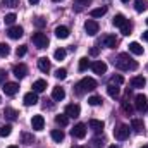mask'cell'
I'll return each instance as SVG.
<instances>
[{
	"instance_id": "obj_1",
	"label": "cell",
	"mask_w": 148,
	"mask_h": 148,
	"mask_svg": "<svg viewBox=\"0 0 148 148\" xmlns=\"http://www.w3.org/2000/svg\"><path fill=\"white\" fill-rule=\"evenodd\" d=\"M114 66L117 67V69H121V71H134V69H138V62L136 60H133L127 53H119L115 59H114Z\"/></svg>"
},
{
	"instance_id": "obj_2",
	"label": "cell",
	"mask_w": 148,
	"mask_h": 148,
	"mask_svg": "<svg viewBox=\"0 0 148 148\" xmlns=\"http://www.w3.org/2000/svg\"><path fill=\"white\" fill-rule=\"evenodd\" d=\"M97 88V81L93 77H83L77 84H76V93L83 95L84 91H93Z\"/></svg>"
},
{
	"instance_id": "obj_3",
	"label": "cell",
	"mask_w": 148,
	"mask_h": 148,
	"mask_svg": "<svg viewBox=\"0 0 148 148\" xmlns=\"http://www.w3.org/2000/svg\"><path fill=\"white\" fill-rule=\"evenodd\" d=\"M127 136H129V126H126V124H119V126L114 129V138H115V140L124 141Z\"/></svg>"
},
{
	"instance_id": "obj_4",
	"label": "cell",
	"mask_w": 148,
	"mask_h": 148,
	"mask_svg": "<svg viewBox=\"0 0 148 148\" xmlns=\"http://www.w3.org/2000/svg\"><path fill=\"white\" fill-rule=\"evenodd\" d=\"M134 107H136V110L138 112H147L148 110V98L147 95H136V98H134Z\"/></svg>"
},
{
	"instance_id": "obj_5",
	"label": "cell",
	"mask_w": 148,
	"mask_h": 148,
	"mask_svg": "<svg viewBox=\"0 0 148 148\" xmlns=\"http://www.w3.org/2000/svg\"><path fill=\"white\" fill-rule=\"evenodd\" d=\"M31 40H33V43L36 45L38 48H47V47H48V38H47L45 33H40V31H38V33L33 35Z\"/></svg>"
},
{
	"instance_id": "obj_6",
	"label": "cell",
	"mask_w": 148,
	"mask_h": 148,
	"mask_svg": "<svg viewBox=\"0 0 148 148\" xmlns=\"http://www.w3.org/2000/svg\"><path fill=\"white\" fill-rule=\"evenodd\" d=\"M84 31H86V35L95 36V35L98 33V23L93 21V19H88V21L84 23Z\"/></svg>"
},
{
	"instance_id": "obj_7",
	"label": "cell",
	"mask_w": 148,
	"mask_h": 148,
	"mask_svg": "<svg viewBox=\"0 0 148 148\" xmlns=\"http://www.w3.org/2000/svg\"><path fill=\"white\" fill-rule=\"evenodd\" d=\"M71 134H73L74 138H77V140H83V138L86 136V126H84L83 122L76 124L73 127V131H71Z\"/></svg>"
},
{
	"instance_id": "obj_8",
	"label": "cell",
	"mask_w": 148,
	"mask_h": 148,
	"mask_svg": "<svg viewBox=\"0 0 148 148\" xmlns=\"http://www.w3.org/2000/svg\"><path fill=\"white\" fill-rule=\"evenodd\" d=\"M31 127L35 129V131H41L43 127H45V119H43V115H33V119H31Z\"/></svg>"
},
{
	"instance_id": "obj_9",
	"label": "cell",
	"mask_w": 148,
	"mask_h": 148,
	"mask_svg": "<svg viewBox=\"0 0 148 148\" xmlns=\"http://www.w3.org/2000/svg\"><path fill=\"white\" fill-rule=\"evenodd\" d=\"M17 91H19V84L17 83H5L3 84V93L7 97H14Z\"/></svg>"
},
{
	"instance_id": "obj_10",
	"label": "cell",
	"mask_w": 148,
	"mask_h": 148,
	"mask_svg": "<svg viewBox=\"0 0 148 148\" xmlns=\"http://www.w3.org/2000/svg\"><path fill=\"white\" fill-rule=\"evenodd\" d=\"M23 102H24V105H28V107L36 105L38 103V93L36 91H29V93H26L24 98H23Z\"/></svg>"
},
{
	"instance_id": "obj_11",
	"label": "cell",
	"mask_w": 148,
	"mask_h": 148,
	"mask_svg": "<svg viewBox=\"0 0 148 148\" xmlns=\"http://www.w3.org/2000/svg\"><path fill=\"white\" fill-rule=\"evenodd\" d=\"M23 33H24V29L21 26H10L7 29V35H9V38H12V40H19V38L23 36Z\"/></svg>"
},
{
	"instance_id": "obj_12",
	"label": "cell",
	"mask_w": 148,
	"mask_h": 148,
	"mask_svg": "<svg viewBox=\"0 0 148 148\" xmlns=\"http://www.w3.org/2000/svg\"><path fill=\"white\" fill-rule=\"evenodd\" d=\"M12 74H14L17 79H23V77H26V74H28V67H26L24 64H17V66H14Z\"/></svg>"
},
{
	"instance_id": "obj_13",
	"label": "cell",
	"mask_w": 148,
	"mask_h": 148,
	"mask_svg": "<svg viewBox=\"0 0 148 148\" xmlns=\"http://www.w3.org/2000/svg\"><path fill=\"white\" fill-rule=\"evenodd\" d=\"M79 112H81V109H79L77 103H71V105L66 107V115H67V117L76 119V117H79Z\"/></svg>"
},
{
	"instance_id": "obj_14",
	"label": "cell",
	"mask_w": 148,
	"mask_h": 148,
	"mask_svg": "<svg viewBox=\"0 0 148 148\" xmlns=\"http://www.w3.org/2000/svg\"><path fill=\"white\" fill-rule=\"evenodd\" d=\"M91 69H93L95 74H105L107 73V64L103 60H97V62L91 64Z\"/></svg>"
},
{
	"instance_id": "obj_15",
	"label": "cell",
	"mask_w": 148,
	"mask_h": 148,
	"mask_svg": "<svg viewBox=\"0 0 148 148\" xmlns=\"http://www.w3.org/2000/svg\"><path fill=\"white\" fill-rule=\"evenodd\" d=\"M102 45L107 47V48H115V45H117V38L114 36V35H105V36L102 38Z\"/></svg>"
},
{
	"instance_id": "obj_16",
	"label": "cell",
	"mask_w": 148,
	"mask_h": 148,
	"mask_svg": "<svg viewBox=\"0 0 148 148\" xmlns=\"http://www.w3.org/2000/svg\"><path fill=\"white\" fill-rule=\"evenodd\" d=\"M52 98H53L55 102L64 100V98H66V90H64V88H60V86H55V88H53V91H52Z\"/></svg>"
},
{
	"instance_id": "obj_17",
	"label": "cell",
	"mask_w": 148,
	"mask_h": 148,
	"mask_svg": "<svg viewBox=\"0 0 148 148\" xmlns=\"http://www.w3.org/2000/svg\"><path fill=\"white\" fill-rule=\"evenodd\" d=\"M69 28L67 26H57L55 28V36L60 38V40H66V38H69Z\"/></svg>"
},
{
	"instance_id": "obj_18",
	"label": "cell",
	"mask_w": 148,
	"mask_h": 148,
	"mask_svg": "<svg viewBox=\"0 0 148 148\" xmlns=\"http://www.w3.org/2000/svg\"><path fill=\"white\" fill-rule=\"evenodd\" d=\"M129 52H131V53H134V55H143L145 48H143L138 41H131V43H129Z\"/></svg>"
},
{
	"instance_id": "obj_19",
	"label": "cell",
	"mask_w": 148,
	"mask_h": 148,
	"mask_svg": "<svg viewBox=\"0 0 148 148\" xmlns=\"http://www.w3.org/2000/svg\"><path fill=\"white\" fill-rule=\"evenodd\" d=\"M38 69H40L41 73H48V71H50V60H48L47 57H40V59H38Z\"/></svg>"
},
{
	"instance_id": "obj_20",
	"label": "cell",
	"mask_w": 148,
	"mask_h": 148,
	"mask_svg": "<svg viewBox=\"0 0 148 148\" xmlns=\"http://www.w3.org/2000/svg\"><path fill=\"white\" fill-rule=\"evenodd\" d=\"M145 84H147V79L143 76H134L131 79V88H145Z\"/></svg>"
},
{
	"instance_id": "obj_21",
	"label": "cell",
	"mask_w": 148,
	"mask_h": 148,
	"mask_svg": "<svg viewBox=\"0 0 148 148\" xmlns=\"http://www.w3.org/2000/svg\"><path fill=\"white\" fill-rule=\"evenodd\" d=\"M88 126L95 131V133H100V131H103V121H97V119H90V122H88Z\"/></svg>"
},
{
	"instance_id": "obj_22",
	"label": "cell",
	"mask_w": 148,
	"mask_h": 148,
	"mask_svg": "<svg viewBox=\"0 0 148 148\" xmlns=\"http://www.w3.org/2000/svg\"><path fill=\"white\" fill-rule=\"evenodd\" d=\"M131 129H134V133H143L145 131V124L141 119H133L131 121Z\"/></svg>"
},
{
	"instance_id": "obj_23",
	"label": "cell",
	"mask_w": 148,
	"mask_h": 148,
	"mask_svg": "<svg viewBox=\"0 0 148 148\" xmlns=\"http://www.w3.org/2000/svg\"><path fill=\"white\" fill-rule=\"evenodd\" d=\"M126 23H127V19H126L122 14H115V16H114V19H112V24H114L115 28H122Z\"/></svg>"
},
{
	"instance_id": "obj_24",
	"label": "cell",
	"mask_w": 148,
	"mask_h": 148,
	"mask_svg": "<svg viewBox=\"0 0 148 148\" xmlns=\"http://www.w3.org/2000/svg\"><path fill=\"white\" fill-rule=\"evenodd\" d=\"M33 90H35L36 93L45 91V90H47V81H45V79H36V81L33 83Z\"/></svg>"
},
{
	"instance_id": "obj_25",
	"label": "cell",
	"mask_w": 148,
	"mask_h": 148,
	"mask_svg": "<svg viewBox=\"0 0 148 148\" xmlns=\"http://www.w3.org/2000/svg\"><path fill=\"white\" fill-rule=\"evenodd\" d=\"M107 14V7H97V9H93L91 12H90V16L91 17H102V16H105Z\"/></svg>"
},
{
	"instance_id": "obj_26",
	"label": "cell",
	"mask_w": 148,
	"mask_h": 148,
	"mask_svg": "<svg viewBox=\"0 0 148 148\" xmlns=\"http://www.w3.org/2000/svg\"><path fill=\"white\" fill-rule=\"evenodd\" d=\"M134 9H136V12L147 10L148 9V0H136V2H134Z\"/></svg>"
},
{
	"instance_id": "obj_27",
	"label": "cell",
	"mask_w": 148,
	"mask_h": 148,
	"mask_svg": "<svg viewBox=\"0 0 148 148\" xmlns=\"http://www.w3.org/2000/svg\"><path fill=\"white\" fill-rule=\"evenodd\" d=\"M55 122L60 126V127H66L67 126V122H69V117L66 115V114H60V115H55Z\"/></svg>"
},
{
	"instance_id": "obj_28",
	"label": "cell",
	"mask_w": 148,
	"mask_h": 148,
	"mask_svg": "<svg viewBox=\"0 0 148 148\" xmlns=\"http://www.w3.org/2000/svg\"><path fill=\"white\" fill-rule=\"evenodd\" d=\"M52 140L57 141V143H60V141L64 140V131H62V129H53V131H52Z\"/></svg>"
},
{
	"instance_id": "obj_29",
	"label": "cell",
	"mask_w": 148,
	"mask_h": 148,
	"mask_svg": "<svg viewBox=\"0 0 148 148\" xmlns=\"http://www.w3.org/2000/svg\"><path fill=\"white\" fill-rule=\"evenodd\" d=\"M3 115H5L9 121H16V119H17V112L14 110V109H10V107H7V109L3 110Z\"/></svg>"
},
{
	"instance_id": "obj_30",
	"label": "cell",
	"mask_w": 148,
	"mask_h": 148,
	"mask_svg": "<svg viewBox=\"0 0 148 148\" xmlns=\"http://www.w3.org/2000/svg\"><path fill=\"white\" fill-rule=\"evenodd\" d=\"M102 97H98V95H93V97H90L88 98V103L91 105V107H97V105H102Z\"/></svg>"
},
{
	"instance_id": "obj_31",
	"label": "cell",
	"mask_w": 148,
	"mask_h": 148,
	"mask_svg": "<svg viewBox=\"0 0 148 148\" xmlns=\"http://www.w3.org/2000/svg\"><path fill=\"white\" fill-rule=\"evenodd\" d=\"M107 93L110 95L112 98H117V97H119V86H115V84H109V86H107Z\"/></svg>"
},
{
	"instance_id": "obj_32",
	"label": "cell",
	"mask_w": 148,
	"mask_h": 148,
	"mask_svg": "<svg viewBox=\"0 0 148 148\" xmlns=\"http://www.w3.org/2000/svg\"><path fill=\"white\" fill-rule=\"evenodd\" d=\"M66 53H67V52H66L64 48H57V50L53 52V57H55L57 60H64V59H66Z\"/></svg>"
},
{
	"instance_id": "obj_33",
	"label": "cell",
	"mask_w": 148,
	"mask_h": 148,
	"mask_svg": "<svg viewBox=\"0 0 148 148\" xmlns=\"http://www.w3.org/2000/svg\"><path fill=\"white\" fill-rule=\"evenodd\" d=\"M91 64H90V60L86 59V57H83V59H79V71L83 73V71H86L88 67H90Z\"/></svg>"
},
{
	"instance_id": "obj_34",
	"label": "cell",
	"mask_w": 148,
	"mask_h": 148,
	"mask_svg": "<svg viewBox=\"0 0 148 148\" xmlns=\"http://www.w3.org/2000/svg\"><path fill=\"white\" fill-rule=\"evenodd\" d=\"M10 133H12V127H10L9 124L0 127V136H2V138H7V136H10Z\"/></svg>"
},
{
	"instance_id": "obj_35",
	"label": "cell",
	"mask_w": 148,
	"mask_h": 148,
	"mask_svg": "<svg viewBox=\"0 0 148 148\" xmlns=\"http://www.w3.org/2000/svg\"><path fill=\"white\" fill-rule=\"evenodd\" d=\"M122 83H124V77H122L121 74H115V76H112V77H110V84L119 86V84H122Z\"/></svg>"
},
{
	"instance_id": "obj_36",
	"label": "cell",
	"mask_w": 148,
	"mask_h": 148,
	"mask_svg": "<svg viewBox=\"0 0 148 148\" xmlns=\"http://www.w3.org/2000/svg\"><path fill=\"white\" fill-rule=\"evenodd\" d=\"M10 53V48L7 43H0V57H7Z\"/></svg>"
},
{
	"instance_id": "obj_37",
	"label": "cell",
	"mask_w": 148,
	"mask_h": 148,
	"mask_svg": "<svg viewBox=\"0 0 148 148\" xmlns=\"http://www.w3.org/2000/svg\"><path fill=\"white\" fill-rule=\"evenodd\" d=\"M131 29H133V26H131V23L127 21V23H126V24L121 28V33H122L124 36H127V35H131Z\"/></svg>"
},
{
	"instance_id": "obj_38",
	"label": "cell",
	"mask_w": 148,
	"mask_h": 148,
	"mask_svg": "<svg viewBox=\"0 0 148 148\" xmlns=\"http://www.w3.org/2000/svg\"><path fill=\"white\" fill-rule=\"evenodd\" d=\"M74 3H76V10H81L84 5H90L91 0H74Z\"/></svg>"
},
{
	"instance_id": "obj_39",
	"label": "cell",
	"mask_w": 148,
	"mask_h": 148,
	"mask_svg": "<svg viewBox=\"0 0 148 148\" xmlns=\"http://www.w3.org/2000/svg\"><path fill=\"white\" fill-rule=\"evenodd\" d=\"M55 77H57V79H66V77H67V71H66L64 67H62V69H57V71H55Z\"/></svg>"
},
{
	"instance_id": "obj_40",
	"label": "cell",
	"mask_w": 148,
	"mask_h": 148,
	"mask_svg": "<svg viewBox=\"0 0 148 148\" xmlns=\"http://www.w3.org/2000/svg\"><path fill=\"white\" fill-rule=\"evenodd\" d=\"M3 19H5V24H14V21H16V14L10 12V14H7Z\"/></svg>"
},
{
	"instance_id": "obj_41",
	"label": "cell",
	"mask_w": 148,
	"mask_h": 148,
	"mask_svg": "<svg viewBox=\"0 0 148 148\" xmlns=\"http://www.w3.org/2000/svg\"><path fill=\"white\" fill-rule=\"evenodd\" d=\"M21 138H23V141H24L26 145H31V143H33V136H31V134H28V133H23V136H21Z\"/></svg>"
},
{
	"instance_id": "obj_42",
	"label": "cell",
	"mask_w": 148,
	"mask_h": 148,
	"mask_svg": "<svg viewBox=\"0 0 148 148\" xmlns=\"http://www.w3.org/2000/svg\"><path fill=\"white\" fill-rule=\"evenodd\" d=\"M102 147H103V141H102L100 138L91 140V148H102Z\"/></svg>"
},
{
	"instance_id": "obj_43",
	"label": "cell",
	"mask_w": 148,
	"mask_h": 148,
	"mask_svg": "<svg viewBox=\"0 0 148 148\" xmlns=\"http://www.w3.org/2000/svg\"><path fill=\"white\" fill-rule=\"evenodd\" d=\"M45 24H47V21H45L43 17H36V19H35V26H36V28H43Z\"/></svg>"
},
{
	"instance_id": "obj_44",
	"label": "cell",
	"mask_w": 148,
	"mask_h": 148,
	"mask_svg": "<svg viewBox=\"0 0 148 148\" xmlns=\"http://www.w3.org/2000/svg\"><path fill=\"white\" fill-rule=\"evenodd\" d=\"M122 109H124V112H126V114H129V115L133 114V107H131L127 102H122Z\"/></svg>"
},
{
	"instance_id": "obj_45",
	"label": "cell",
	"mask_w": 148,
	"mask_h": 148,
	"mask_svg": "<svg viewBox=\"0 0 148 148\" xmlns=\"http://www.w3.org/2000/svg\"><path fill=\"white\" fill-rule=\"evenodd\" d=\"M3 3L7 7H17L19 5V0H3Z\"/></svg>"
},
{
	"instance_id": "obj_46",
	"label": "cell",
	"mask_w": 148,
	"mask_h": 148,
	"mask_svg": "<svg viewBox=\"0 0 148 148\" xmlns=\"http://www.w3.org/2000/svg\"><path fill=\"white\" fill-rule=\"evenodd\" d=\"M26 52H28V48H26V47H19V48L16 50L17 57H23V55H26Z\"/></svg>"
},
{
	"instance_id": "obj_47",
	"label": "cell",
	"mask_w": 148,
	"mask_h": 148,
	"mask_svg": "<svg viewBox=\"0 0 148 148\" xmlns=\"http://www.w3.org/2000/svg\"><path fill=\"white\" fill-rule=\"evenodd\" d=\"M98 52H100L98 48H91V50H90V55H91V57H97V55H98Z\"/></svg>"
},
{
	"instance_id": "obj_48",
	"label": "cell",
	"mask_w": 148,
	"mask_h": 148,
	"mask_svg": "<svg viewBox=\"0 0 148 148\" xmlns=\"http://www.w3.org/2000/svg\"><path fill=\"white\" fill-rule=\"evenodd\" d=\"M143 40H145V41H148V31H145V33H143Z\"/></svg>"
},
{
	"instance_id": "obj_49",
	"label": "cell",
	"mask_w": 148,
	"mask_h": 148,
	"mask_svg": "<svg viewBox=\"0 0 148 148\" xmlns=\"http://www.w3.org/2000/svg\"><path fill=\"white\" fill-rule=\"evenodd\" d=\"M38 2H40V0H29V3H31V5H36Z\"/></svg>"
},
{
	"instance_id": "obj_50",
	"label": "cell",
	"mask_w": 148,
	"mask_h": 148,
	"mask_svg": "<svg viewBox=\"0 0 148 148\" xmlns=\"http://www.w3.org/2000/svg\"><path fill=\"white\" fill-rule=\"evenodd\" d=\"M3 74H5V71H0V81H3Z\"/></svg>"
},
{
	"instance_id": "obj_51",
	"label": "cell",
	"mask_w": 148,
	"mask_h": 148,
	"mask_svg": "<svg viewBox=\"0 0 148 148\" xmlns=\"http://www.w3.org/2000/svg\"><path fill=\"white\" fill-rule=\"evenodd\" d=\"M9 148H19V147H16V145H10V147H9Z\"/></svg>"
},
{
	"instance_id": "obj_52",
	"label": "cell",
	"mask_w": 148,
	"mask_h": 148,
	"mask_svg": "<svg viewBox=\"0 0 148 148\" xmlns=\"http://www.w3.org/2000/svg\"><path fill=\"white\" fill-rule=\"evenodd\" d=\"M109 148H119V147H117V145H112V147H109Z\"/></svg>"
},
{
	"instance_id": "obj_53",
	"label": "cell",
	"mask_w": 148,
	"mask_h": 148,
	"mask_svg": "<svg viewBox=\"0 0 148 148\" xmlns=\"http://www.w3.org/2000/svg\"><path fill=\"white\" fill-rule=\"evenodd\" d=\"M121 2H124V3H127V2H129V0H121Z\"/></svg>"
},
{
	"instance_id": "obj_54",
	"label": "cell",
	"mask_w": 148,
	"mask_h": 148,
	"mask_svg": "<svg viewBox=\"0 0 148 148\" xmlns=\"http://www.w3.org/2000/svg\"><path fill=\"white\" fill-rule=\"evenodd\" d=\"M53 2H62V0H53Z\"/></svg>"
},
{
	"instance_id": "obj_55",
	"label": "cell",
	"mask_w": 148,
	"mask_h": 148,
	"mask_svg": "<svg viewBox=\"0 0 148 148\" xmlns=\"http://www.w3.org/2000/svg\"><path fill=\"white\" fill-rule=\"evenodd\" d=\"M76 148H84V147H76Z\"/></svg>"
},
{
	"instance_id": "obj_56",
	"label": "cell",
	"mask_w": 148,
	"mask_h": 148,
	"mask_svg": "<svg viewBox=\"0 0 148 148\" xmlns=\"http://www.w3.org/2000/svg\"><path fill=\"white\" fill-rule=\"evenodd\" d=\"M141 148H148V147H141Z\"/></svg>"
},
{
	"instance_id": "obj_57",
	"label": "cell",
	"mask_w": 148,
	"mask_h": 148,
	"mask_svg": "<svg viewBox=\"0 0 148 148\" xmlns=\"http://www.w3.org/2000/svg\"><path fill=\"white\" fill-rule=\"evenodd\" d=\"M147 24H148V19H147Z\"/></svg>"
}]
</instances>
